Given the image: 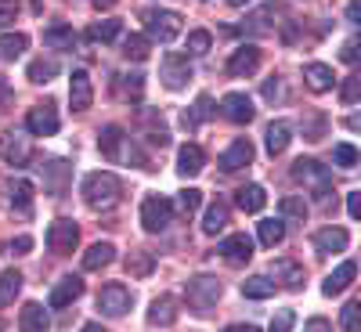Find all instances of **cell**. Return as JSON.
Segmentation results:
<instances>
[{
	"instance_id": "cell-1",
	"label": "cell",
	"mask_w": 361,
	"mask_h": 332,
	"mask_svg": "<svg viewBox=\"0 0 361 332\" xmlns=\"http://www.w3.org/2000/svg\"><path fill=\"white\" fill-rule=\"evenodd\" d=\"M123 195V185H119V177L109 173V170H98V173H87L83 180V199L90 209H112Z\"/></svg>"
},
{
	"instance_id": "cell-2",
	"label": "cell",
	"mask_w": 361,
	"mask_h": 332,
	"mask_svg": "<svg viewBox=\"0 0 361 332\" xmlns=\"http://www.w3.org/2000/svg\"><path fill=\"white\" fill-rule=\"evenodd\" d=\"M98 148H102V156H105V159H112V163H119V159H134L137 166H145V163H148V159L137 152V148H134V141L123 134V127H116V123L102 130Z\"/></svg>"
},
{
	"instance_id": "cell-3",
	"label": "cell",
	"mask_w": 361,
	"mask_h": 332,
	"mask_svg": "<svg viewBox=\"0 0 361 332\" xmlns=\"http://www.w3.org/2000/svg\"><path fill=\"white\" fill-rule=\"evenodd\" d=\"M293 177L300 180V185H307L318 202H329V195H333V177H329V170L318 159H296L293 163Z\"/></svg>"
},
{
	"instance_id": "cell-4",
	"label": "cell",
	"mask_w": 361,
	"mask_h": 332,
	"mask_svg": "<svg viewBox=\"0 0 361 332\" xmlns=\"http://www.w3.org/2000/svg\"><path fill=\"white\" fill-rule=\"evenodd\" d=\"M217 300H221V282L214 275L188 278V304L195 307V314H209V307H217Z\"/></svg>"
},
{
	"instance_id": "cell-5",
	"label": "cell",
	"mask_w": 361,
	"mask_h": 332,
	"mask_svg": "<svg viewBox=\"0 0 361 332\" xmlns=\"http://www.w3.org/2000/svg\"><path fill=\"white\" fill-rule=\"evenodd\" d=\"M145 29H148V37H152V40L170 44V40L180 33V15H177V11H159V8H148V11H145Z\"/></svg>"
},
{
	"instance_id": "cell-6",
	"label": "cell",
	"mask_w": 361,
	"mask_h": 332,
	"mask_svg": "<svg viewBox=\"0 0 361 332\" xmlns=\"http://www.w3.org/2000/svg\"><path fill=\"white\" fill-rule=\"evenodd\" d=\"M173 221V202L166 195H148L141 202V224L145 231H163Z\"/></svg>"
},
{
	"instance_id": "cell-7",
	"label": "cell",
	"mask_w": 361,
	"mask_h": 332,
	"mask_svg": "<svg viewBox=\"0 0 361 332\" xmlns=\"http://www.w3.org/2000/svg\"><path fill=\"white\" fill-rule=\"evenodd\" d=\"M76 242H80V228H76L73 221H54V224L47 228V250H51V253L66 257V253L76 250Z\"/></svg>"
},
{
	"instance_id": "cell-8",
	"label": "cell",
	"mask_w": 361,
	"mask_h": 332,
	"mask_svg": "<svg viewBox=\"0 0 361 332\" xmlns=\"http://www.w3.org/2000/svg\"><path fill=\"white\" fill-rule=\"evenodd\" d=\"M163 83L170 87V90H180L188 80H192V62H188V54H177V51H170L166 58H163Z\"/></svg>"
},
{
	"instance_id": "cell-9",
	"label": "cell",
	"mask_w": 361,
	"mask_h": 332,
	"mask_svg": "<svg viewBox=\"0 0 361 332\" xmlns=\"http://www.w3.org/2000/svg\"><path fill=\"white\" fill-rule=\"evenodd\" d=\"M98 311L119 318V314H127L130 311V289L127 285H119V282H109L102 293H98Z\"/></svg>"
},
{
	"instance_id": "cell-10",
	"label": "cell",
	"mask_w": 361,
	"mask_h": 332,
	"mask_svg": "<svg viewBox=\"0 0 361 332\" xmlns=\"http://www.w3.org/2000/svg\"><path fill=\"white\" fill-rule=\"evenodd\" d=\"M25 127H29V134H37V137H51V134L58 130V112H54V105L47 102V105L29 109Z\"/></svg>"
},
{
	"instance_id": "cell-11",
	"label": "cell",
	"mask_w": 361,
	"mask_h": 332,
	"mask_svg": "<svg viewBox=\"0 0 361 332\" xmlns=\"http://www.w3.org/2000/svg\"><path fill=\"white\" fill-rule=\"evenodd\" d=\"M0 156H4L8 166H25L29 159H33V148H29V141L22 134H4V141H0Z\"/></svg>"
},
{
	"instance_id": "cell-12",
	"label": "cell",
	"mask_w": 361,
	"mask_h": 332,
	"mask_svg": "<svg viewBox=\"0 0 361 332\" xmlns=\"http://www.w3.org/2000/svg\"><path fill=\"white\" fill-rule=\"evenodd\" d=\"M250 163H253V145H250V137H235L231 148L221 156V170H224V173H235V170H243V166H250Z\"/></svg>"
},
{
	"instance_id": "cell-13",
	"label": "cell",
	"mask_w": 361,
	"mask_h": 332,
	"mask_svg": "<svg viewBox=\"0 0 361 332\" xmlns=\"http://www.w3.org/2000/svg\"><path fill=\"white\" fill-rule=\"evenodd\" d=\"M90 102H94V87H90V76H87L83 69H76L73 80H69V105H73V112H87Z\"/></svg>"
},
{
	"instance_id": "cell-14",
	"label": "cell",
	"mask_w": 361,
	"mask_h": 332,
	"mask_svg": "<svg viewBox=\"0 0 361 332\" xmlns=\"http://www.w3.org/2000/svg\"><path fill=\"white\" fill-rule=\"evenodd\" d=\"M221 109H224V116L231 119V123H250V119L257 116L253 102H250L246 94H238V90H231V94L221 98Z\"/></svg>"
},
{
	"instance_id": "cell-15",
	"label": "cell",
	"mask_w": 361,
	"mask_h": 332,
	"mask_svg": "<svg viewBox=\"0 0 361 332\" xmlns=\"http://www.w3.org/2000/svg\"><path fill=\"white\" fill-rule=\"evenodd\" d=\"M357 278V264L354 260H347V264H340L333 275H329L325 282H322V293L325 296H340V293H347L350 289V282Z\"/></svg>"
},
{
	"instance_id": "cell-16",
	"label": "cell",
	"mask_w": 361,
	"mask_h": 332,
	"mask_svg": "<svg viewBox=\"0 0 361 332\" xmlns=\"http://www.w3.org/2000/svg\"><path fill=\"white\" fill-rule=\"evenodd\" d=\"M257 66H260V51H257L253 44L238 47V51L228 58V73H231V76H253Z\"/></svg>"
},
{
	"instance_id": "cell-17",
	"label": "cell",
	"mask_w": 361,
	"mask_h": 332,
	"mask_svg": "<svg viewBox=\"0 0 361 332\" xmlns=\"http://www.w3.org/2000/svg\"><path fill=\"white\" fill-rule=\"evenodd\" d=\"M217 253H224L228 264H246V260L253 257V238H250V235H228Z\"/></svg>"
},
{
	"instance_id": "cell-18",
	"label": "cell",
	"mask_w": 361,
	"mask_h": 332,
	"mask_svg": "<svg viewBox=\"0 0 361 332\" xmlns=\"http://www.w3.org/2000/svg\"><path fill=\"white\" fill-rule=\"evenodd\" d=\"M80 296H83V282L69 275V278H62V282H58V285L51 289V296H47V304H51V307L58 311V307H69L73 300H80Z\"/></svg>"
},
{
	"instance_id": "cell-19",
	"label": "cell",
	"mask_w": 361,
	"mask_h": 332,
	"mask_svg": "<svg viewBox=\"0 0 361 332\" xmlns=\"http://www.w3.org/2000/svg\"><path fill=\"white\" fill-rule=\"evenodd\" d=\"M264 137H267V141H264L267 152H271V156H282L286 148H289V141H293V123H289V119H275V123L267 127Z\"/></svg>"
},
{
	"instance_id": "cell-20",
	"label": "cell",
	"mask_w": 361,
	"mask_h": 332,
	"mask_svg": "<svg viewBox=\"0 0 361 332\" xmlns=\"http://www.w3.org/2000/svg\"><path fill=\"white\" fill-rule=\"evenodd\" d=\"M202 166H206V156H202L199 145H185L177 152V173L180 177H195V173H202Z\"/></svg>"
},
{
	"instance_id": "cell-21",
	"label": "cell",
	"mask_w": 361,
	"mask_h": 332,
	"mask_svg": "<svg viewBox=\"0 0 361 332\" xmlns=\"http://www.w3.org/2000/svg\"><path fill=\"white\" fill-rule=\"evenodd\" d=\"M347 231L343 228H322L318 235H314V250L318 253H343L347 250Z\"/></svg>"
},
{
	"instance_id": "cell-22",
	"label": "cell",
	"mask_w": 361,
	"mask_h": 332,
	"mask_svg": "<svg viewBox=\"0 0 361 332\" xmlns=\"http://www.w3.org/2000/svg\"><path fill=\"white\" fill-rule=\"evenodd\" d=\"M69 163H62V159H51L47 166H44V185H47V192L51 195H62L66 192V180H69Z\"/></svg>"
},
{
	"instance_id": "cell-23",
	"label": "cell",
	"mask_w": 361,
	"mask_h": 332,
	"mask_svg": "<svg viewBox=\"0 0 361 332\" xmlns=\"http://www.w3.org/2000/svg\"><path fill=\"white\" fill-rule=\"evenodd\" d=\"M148 321L152 325H173L177 321V300L173 296H156L152 300V307H148Z\"/></svg>"
},
{
	"instance_id": "cell-24",
	"label": "cell",
	"mask_w": 361,
	"mask_h": 332,
	"mask_svg": "<svg viewBox=\"0 0 361 332\" xmlns=\"http://www.w3.org/2000/svg\"><path fill=\"white\" fill-rule=\"evenodd\" d=\"M304 80H307V87L314 90V94H325V90L336 83L333 69H329V66H322V62H311V66H304Z\"/></svg>"
},
{
	"instance_id": "cell-25",
	"label": "cell",
	"mask_w": 361,
	"mask_h": 332,
	"mask_svg": "<svg viewBox=\"0 0 361 332\" xmlns=\"http://www.w3.org/2000/svg\"><path fill=\"white\" fill-rule=\"evenodd\" d=\"M18 328L22 332H47L51 328V318L40 304H25L22 307V318H18Z\"/></svg>"
},
{
	"instance_id": "cell-26",
	"label": "cell",
	"mask_w": 361,
	"mask_h": 332,
	"mask_svg": "<svg viewBox=\"0 0 361 332\" xmlns=\"http://www.w3.org/2000/svg\"><path fill=\"white\" fill-rule=\"evenodd\" d=\"M235 202H238V209H243V214H260V209L267 206V192H264L260 185H246V188H238Z\"/></svg>"
},
{
	"instance_id": "cell-27",
	"label": "cell",
	"mask_w": 361,
	"mask_h": 332,
	"mask_svg": "<svg viewBox=\"0 0 361 332\" xmlns=\"http://www.w3.org/2000/svg\"><path fill=\"white\" fill-rule=\"evenodd\" d=\"M44 44H47V47H58V51H69V47L76 44L73 25H66V22H54V25H47V29H44Z\"/></svg>"
},
{
	"instance_id": "cell-28",
	"label": "cell",
	"mask_w": 361,
	"mask_h": 332,
	"mask_svg": "<svg viewBox=\"0 0 361 332\" xmlns=\"http://www.w3.org/2000/svg\"><path fill=\"white\" fill-rule=\"evenodd\" d=\"M112 260H116L112 242H94V246L83 253V267H87V271H102V267H109Z\"/></svg>"
},
{
	"instance_id": "cell-29",
	"label": "cell",
	"mask_w": 361,
	"mask_h": 332,
	"mask_svg": "<svg viewBox=\"0 0 361 332\" xmlns=\"http://www.w3.org/2000/svg\"><path fill=\"white\" fill-rule=\"evenodd\" d=\"M22 293V275L15 267H8L4 275H0V307H8V304H15V296Z\"/></svg>"
},
{
	"instance_id": "cell-30",
	"label": "cell",
	"mask_w": 361,
	"mask_h": 332,
	"mask_svg": "<svg viewBox=\"0 0 361 332\" xmlns=\"http://www.w3.org/2000/svg\"><path fill=\"white\" fill-rule=\"evenodd\" d=\"M209 116H214V98H209V94H199V102H195V109L192 112H185V116H180V123H185L188 130L192 127H199V123H206V119Z\"/></svg>"
},
{
	"instance_id": "cell-31",
	"label": "cell",
	"mask_w": 361,
	"mask_h": 332,
	"mask_svg": "<svg viewBox=\"0 0 361 332\" xmlns=\"http://www.w3.org/2000/svg\"><path fill=\"white\" fill-rule=\"evenodd\" d=\"M11 206L25 217L33 214V185H29V180H15L11 185Z\"/></svg>"
},
{
	"instance_id": "cell-32",
	"label": "cell",
	"mask_w": 361,
	"mask_h": 332,
	"mask_svg": "<svg viewBox=\"0 0 361 332\" xmlns=\"http://www.w3.org/2000/svg\"><path fill=\"white\" fill-rule=\"evenodd\" d=\"M224 228H228V206L224 202H214V206L206 209V217H202V231L206 235H217Z\"/></svg>"
},
{
	"instance_id": "cell-33",
	"label": "cell",
	"mask_w": 361,
	"mask_h": 332,
	"mask_svg": "<svg viewBox=\"0 0 361 332\" xmlns=\"http://www.w3.org/2000/svg\"><path fill=\"white\" fill-rule=\"evenodd\" d=\"M243 296L250 300H267V296H275V282H271L267 275H253L243 282Z\"/></svg>"
},
{
	"instance_id": "cell-34",
	"label": "cell",
	"mask_w": 361,
	"mask_h": 332,
	"mask_svg": "<svg viewBox=\"0 0 361 332\" xmlns=\"http://www.w3.org/2000/svg\"><path fill=\"white\" fill-rule=\"evenodd\" d=\"M152 267H156V257L148 253V250H134L130 257H127V271L134 278H145V275H152Z\"/></svg>"
},
{
	"instance_id": "cell-35",
	"label": "cell",
	"mask_w": 361,
	"mask_h": 332,
	"mask_svg": "<svg viewBox=\"0 0 361 332\" xmlns=\"http://www.w3.org/2000/svg\"><path fill=\"white\" fill-rule=\"evenodd\" d=\"M275 278H282L286 289H300L304 285V271H300V264H293V260H279L275 264Z\"/></svg>"
},
{
	"instance_id": "cell-36",
	"label": "cell",
	"mask_w": 361,
	"mask_h": 332,
	"mask_svg": "<svg viewBox=\"0 0 361 332\" xmlns=\"http://www.w3.org/2000/svg\"><path fill=\"white\" fill-rule=\"evenodd\" d=\"M58 73H62L58 58H37V62L29 66V80H33V83H47V80H54Z\"/></svg>"
},
{
	"instance_id": "cell-37",
	"label": "cell",
	"mask_w": 361,
	"mask_h": 332,
	"mask_svg": "<svg viewBox=\"0 0 361 332\" xmlns=\"http://www.w3.org/2000/svg\"><path fill=\"white\" fill-rule=\"evenodd\" d=\"M257 235H260V242H264L267 250H275L282 238H286V224H282V221H260Z\"/></svg>"
},
{
	"instance_id": "cell-38",
	"label": "cell",
	"mask_w": 361,
	"mask_h": 332,
	"mask_svg": "<svg viewBox=\"0 0 361 332\" xmlns=\"http://www.w3.org/2000/svg\"><path fill=\"white\" fill-rule=\"evenodd\" d=\"M279 209H282V217H289V221H304V217H307L304 195H286V199L279 202Z\"/></svg>"
},
{
	"instance_id": "cell-39",
	"label": "cell",
	"mask_w": 361,
	"mask_h": 332,
	"mask_svg": "<svg viewBox=\"0 0 361 332\" xmlns=\"http://www.w3.org/2000/svg\"><path fill=\"white\" fill-rule=\"evenodd\" d=\"M119 18H105V22H94L90 25V40H102V44H109V40H116L119 37Z\"/></svg>"
},
{
	"instance_id": "cell-40",
	"label": "cell",
	"mask_w": 361,
	"mask_h": 332,
	"mask_svg": "<svg viewBox=\"0 0 361 332\" xmlns=\"http://www.w3.org/2000/svg\"><path fill=\"white\" fill-rule=\"evenodd\" d=\"M25 47H29L25 33H4V37H0V54H8V58H18Z\"/></svg>"
},
{
	"instance_id": "cell-41",
	"label": "cell",
	"mask_w": 361,
	"mask_h": 332,
	"mask_svg": "<svg viewBox=\"0 0 361 332\" xmlns=\"http://www.w3.org/2000/svg\"><path fill=\"white\" fill-rule=\"evenodd\" d=\"M123 54H127V58H134V62H145V58H148V37L130 33V37L123 40Z\"/></svg>"
},
{
	"instance_id": "cell-42",
	"label": "cell",
	"mask_w": 361,
	"mask_h": 332,
	"mask_svg": "<svg viewBox=\"0 0 361 332\" xmlns=\"http://www.w3.org/2000/svg\"><path fill=\"white\" fill-rule=\"evenodd\" d=\"M202 206V192H195V188H185V192H177V209L185 217H192L195 209Z\"/></svg>"
},
{
	"instance_id": "cell-43",
	"label": "cell",
	"mask_w": 361,
	"mask_h": 332,
	"mask_svg": "<svg viewBox=\"0 0 361 332\" xmlns=\"http://www.w3.org/2000/svg\"><path fill=\"white\" fill-rule=\"evenodd\" d=\"M340 102H343V105L361 102V73H354V76L343 80V87H340Z\"/></svg>"
},
{
	"instance_id": "cell-44",
	"label": "cell",
	"mask_w": 361,
	"mask_h": 332,
	"mask_svg": "<svg viewBox=\"0 0 361 332\" xmlns=\"http://www.w3.org/2000/svg\"><path fill=\"white\" fill-rule=\"evenodd\" d=\"M340 325H343V332H361V304H357V300L343 307V314H340Z\"/></svg>"
},
{
	"instance_id": "cell-45",
	"label": "cell",
	"mask_w": 361,
	"mask_h": 332,
	"mask_svg": "<svg viewBox=\"0 0 361 332\" xmlns=\"http://www.w3.org/2000/svg\"><path fill=\"white\" fill-rule=\"evenodd\" d=\"M357 159H361V156H357L354 145H336V148H333V163H336V166H357Z\"/></svg>"
},
{
	"instance_id": "cell-46",
	"label": "cell",
	"mask_w": 361,
	"mask_h": 332,
	"mask_svg": "<svg viewBox=\"0 0 361 332\" xmlns=\"http://www.w3.org/2000/svg\"><path fill=\"white\" fill-rule=\"evenodd\" d=\"M209 44H214V37H209L206 29H195V33H188V54H206Z\"/></svg>"
},
{
	"instance_id": "cell-47",
	"label": "cell",
	"mask_w": 361,
	"mask_h": 332,
	"mask_svg": "<svg viewBox=\"0 0 361 332\" xmlns=\"http://www.w3.org/2000/svg\"><path fill=\"white\" fill-rule=\"evenodd\" d=\"M340 58L347 66H361V37H350L347 44H343V51H340Z\"/></svg>"
},
{
	"instance_id": "cell-48",
	"label": "cell",
	"mask_w": 361,
	"mask_h": 332,
	"mask_svg": "<svg viewBox=\"0 0 361 332\" xmlns=\"http://www.w3.org/2000/svg\"><path fill=\"white\" fill-rule=\"evenodd\" d=\"M293 325H296V314H293V311H279L267 332H293Z\"/></svg>"
},
{
	"instance_id": "cell-49",
	"label": "cell",
	"mask_w": 361,
	"mask_h": 332,
	"mask_svg": "<svg viewBox=\"0 0 361 332\" xmlns=\"http://www.w3.org/2000/svg\"><path fill=\"white\" fill-rule=\"evenodd\" d=\"M18 18V0H0V29Z\"/></svg>"
},
{
	"instance_id": "cell-50",
	"label": "cell",
	"mask_w": 361,
	"mask_h": 332,
	"mask_svg": "<svg viewBox=\"0 0 361 332\" xmlns=\"http://www.w3.org/2000/svg\"><path fill=\"white\" fill-rule=\"evenodd\" d=\"M29 250H33V238H29V235H18V238L8 242V253H29Z\"/></svg>"
},
{
	"instance_id": "cell-51",
	"label": "cell",
	"mask_w": 361,
	"mask_h": 332,
	"mask_svg": "<svg viewBox=\"0 0 361 332\" xmlns=\"http://www.w3.org/2000/svg\"><path fill=\"white\" fill-rule=\"evenodd\" d=\"M347 209H350L354 221H361V192H350V195H347Z\"/></svg>"
},
{
	"instance_id": "cell-52",
	"label": "cell",
	"mask_w": 361,
	"mask_h": 332,
	"mask_svg": "<svg viewBox=\"0 0 361 332\" xmlns=\"http://www.w3.org/2000/svg\"><path fill=\"white\" fill-rule=\"evenodd\" d=\"M304 332H333V325H329L325 318H311V321L304 325Z\"/></svg>"
},
{
	"instance_id": "cell-53",
	"label": "cell",
	"mask_w": 361,
	"mask_h": 332,
	"mask_svg": "<svg viewBox=\"0 0 361 332\" xmlns=\"http://www.w3.org/2000/svg\"><path fill=\"white\" fill-rule=\"evenodd\" d=\"M347 22L361 25V0H350V4H347Z\"/></svg>"
},
{
	"instance_id": "cell-54",
	"label": "cell",
	"mask_w": 361,
	"mask_h": 332,
	"mask_svg": "<svg viewBox=\"0 0 361 332\" xmlns=\"http://www.w3.org/2000/svg\"><path fill=\"white\" fill-rule=\"evenodd\" d=\"M279 94H282V87H279V80H271V83H264V98H267V102H275Z\"/></svg>"
},
{
	"instance_id": "cell-55",
	"label": "cell",
	"mask_w": 361,
	"mask_h": 332,
	"mask_svg": "<svg viewBox=\"0 0 361 332\" xmlns=\"http://www.w3.org/2000/svg\"><path fill=\"white\" fill-rule=\"evenodd\" d=\"M224 332H260V328L257 325H228Z\"/></svg>"
},
{
	"instance_id": "cell-56",
	"label": "cell",
	"mask_w": 361,
	"mask_h": 332,
	"mask_svg": "<svg viewBox=\"0 0 361 332\" xmlns=\"http://www.w3.org/2000/svg\"><path fill=\"white\" fill-rule=\"evenodd\" d=\"M90 4H94L98 11H105V8H112V4H116V0H90Z\"/></svg>"
},
{
	"instance_id": "cell-57",
	"label": "cell",
	"mask_w": 361,
	"mask_h": 332,
	"mask_svg": "<svg viewBox=\"0 0 361 332\" xmlns=\"http://www.w3.org/2000/svg\"><path fill=\"white\" fill-rule=\"evenodd\" d=\"M83 332H105V328H102L98 321H90V325H83Z\"/></svg>"
},
{
	"instance_id": "cell-58",
	"label": "cell",
	"mask_w": 361,
	"mask_h": 332,
	"mask_svg": "<svg viewBox=\"0 0 361 332\" xmlns=\"http://www.w3.org/2000/svg\"><path fill=\"white\" fill-rule=\"evenodd\" d=\"M228 4H231V8H243V4H250V0H228Z\"/></svg>"
}]
</instances>
